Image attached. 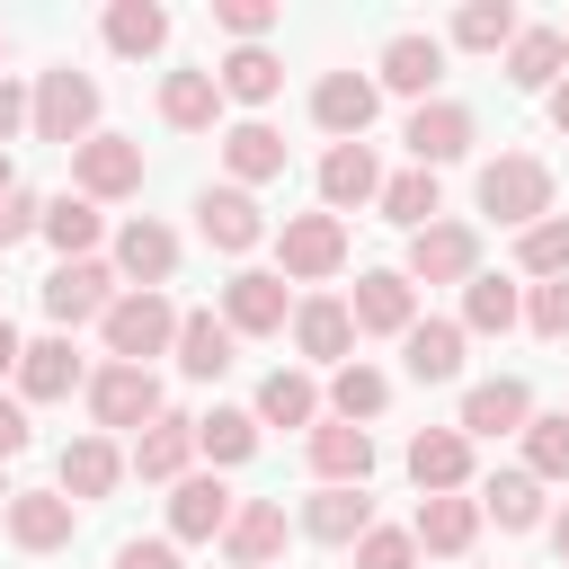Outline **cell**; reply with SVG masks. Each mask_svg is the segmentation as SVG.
Wrapping results in <instances>:
<instances>
[{
	"label": "cell",
	"mask_w": 569,
	"mask_h": 569,
	"mask_svg": "<svg viewBox=\"0 0 569 569\" xmlns=\"http://www.w3.org/2000/svg\"><path fill=\"white\" fill-rule=\"evenodd\" d=\"M27 124H36V142H62V151H80L89 133H98V80L89 71H44L36 80V98H27Z\"/></svg>",
	"instance_id": "1"
},
{
	"label": "cell",
	"mask_w": 569,
	"mask_h": 569,
	"mask_svg": "<svg viewBox=\"0 0 569 569\" xmlns=\"http://www.w3.org/2000/svg\"><path fill=\"white\" fill-rule=\"evenodd\" d=\"M480 213L507 222V231H533V222L551 213V169H542L533 151H498V160L480 169Z\"/></svg>",
	"instance_id": "2"
},
{
	"label": "cell",
	"mask_w": 569,
	"mask_h": 569,
	"mask_svg": "<svg viewBox=\"0 0 569 569\" xmlns=\"http://www.w3.org/2000/svg\"><path fill=\"white\" fill-rule=\"evenodd\" d=\"M98 329H107V356H116V365H151V356H169V347H178V302H169V293H133V284H124V293L107 302V320H98Z\"/></svg>",
	"instance_id": "3"
},
{
	"label": "cell",
	"mask_w": 569,
	"mask_h": 569,
	"mask_svg": "<svg viewBox=\"0 0 569 569\" xmlns=\"http://www.w3.org/2000/svg\"><path fill=\"white\" fill-rule=\"evenodd\" d=\"M160 409H169V400H160V373H151V365H98V373H89V418H98V427H133V436H142Z\"/></svg>",
	"instance_id": "4"
},
{
	"label": "cell",
	"mask_w": 569,
	"mask_h": 569,
	"mask_svg": "<svg viewBox=\"0 0 569 569\" xmlns=\"http://www.w3.org/2000/svg\"><path fill=\"white\" fill-rule=\"evenodd\" d=\"M276 258H284V276H293V284H320V276H338V267H347V222H338V213H284Z\"/></svg>",
	"instance_id": "5"
},
{
	"label": "cell",
	"mask_w": 569,
	"mask_h": 569,
	"mask_svg": "<svg viewBox=\"0 0 569 569\" xmlns=\"http://www.w3.org/2000/svg\"><path fill=\"white\" fill-rule=\"evenodd\" d=\"M409 284H471L480 276V231L471 222H427V231H409V267H400Z\"/></svg>",
	"instance_id": "6"
},
{
	"label": "cell",
	"mask_w": 569,
	"mask_h": 569,
	"mask_svg": "<svg viewBox=\"0 0 569 569\" xmlns=\"http://www.w3.org/2000/svg\"><path fill=\"white\" fill-rule=\"evenodd\" d=\"M107 302H116V267H107V258H62V267L44 276V311H53V329L107 320Z\"/></svg>",
	"instance_id": "7"
},
{
	"label": "cell",
	"mask_w": 569,
	"mask_h": 569,
	"mask_svg": "<svg viewBox=\"0 0 569 569\" xmlns=\"http://www.w3.org/2000/svg\"><path fill=\"white\" fill-rule=\"evenodd\" d=\"M293 320V302H284V276H267V267H240L231 284H222V329L231 338H276Z\"/></svg>",
	"instance_id": "8"
},
{
	"label": "cell",
	"mask_w": 569,
	"mask_h": 569,
	"mask_svg": "<svg viewBox=\"0 0 569 569\" xmlns=\"http://www.w3.org/2000/svg\"><path fill=\"white\" fill-rule=\"evenodd\" d=\"M347 320H356V338H409V320H418V284H409L400 267H373V276H356Z\"/></svg>",
	"instance_id": "9"
},
{
	"label": "cell",
	"mask_w": 569,
	"mask_h": 569,
	"mask_svg": "<svg viewBox=\"0 0 569 569\" xmlns=\"http://www.w3.org/2000/svg\"><path fill=\"white\" fill-rule=\"evenodd\" d=\"M71 178H80V196H89V204L133 196V187H142V142H124V133H89V142L71 151Z\"/></svg>",
	"instance_id": "10"
},
{
	"label": "cell",
	"mask_w": 569,
	"mask_h": 569,
	"mask_svg": "<svg viewBox=\"0 0 569 569\" xmlns=\"http://www.w3.org/2000/svg\"><path fill=\"white\" fill-rule=\"evenodd\" d=\"M196 231H204L222 258H249V249L267 240V213H258L249 187H204V196H196Z\"/></svg>",
	"instance_id": "11"
},
{
	"label": "cell",
	"mask_w": 569,
	"mask_h": 569,
	"mask_svg": "<svg viewBox=\"0 0 569 569\" xmlns=\"http://www.w3.org/2000/svg\"><path fill=\"white\" fill-rule=\"evenodd\" d=\"M116 276H133V293H160V284L178 276V231L151 222V213H133V222L116 231Z\"/></svg>",
	"instance_id": "12"
},
{
	"label": "cell",
	"mask_w": 569,
	"mask_h": 569,
	"mask_svg": "<svg viewBox=\"0 0 569 569\" xmlns=\"http://www.w3.org/2000/svg\"><path fill=\"white\" fill-rule=\"evenodd\" d=\"M9 542L18 551H62L71 542V525H80V507L62 498V489H9Z\"/></svg>",
	"instance_id": "13"
},
{
	"label": "cell",
	"mask_w": 569,
	"mask_h": 569,
	"mask_svg": "<svg viewBox=\"0 0 569 569\" xmlns=\"http://www.w3.org/2000/svg\"><path fill=\"white\" fill-rule=\"evenodd\" d=\"M311 471H320V489H365L373 480V436L347 427V418H320L311 427Z\"/></svg>",
	"instance_id": "14"
},
{
	"label": "cell",
	"mask_w": 569,
	"mask_h": 569,
	"mask_svg": "<svg viewBox=\"0 0 569 569\" xmlns=\"http://www.w3.org/2000/svg\"><path fill=\"white\" fill-rule=\"evenodd\" d=\"M409 480H418L427 498H453V489L471 480V436H462V427H418V436H409Z\"/></svg>",
	"instance_id": "15"
},
{
	"label": "cell",
	"mask_w": 569,
	"mask_h": 569,
	"mask_svg": "<svg viewBox=\"0 0 569 569\" xmlns=\"http://www.w3.org/2000/svg\"><path fill=\"white\" fill-rule=\"evenodd\" d=\"M231 507H240V498H231L213 471H187V480L169 489V533H178V542H222Z\"/></svg>",
	"instance_id": "16"
},
{
	"label": "cell",
	"mask_w": 569,
	"mask_h": 569,
	"mask_svg": "<svg viewBox=\"0 0 569 569\" xmlns=\"http://www.w3.org/2000/svg\"><path fill=\"white\" fill-rule=\"evenodd\" d=\"M373 107H382V89H373L365 71H329V80L311 89V116H320V133H338V142H365Z\"/></svg>",
	"instance_id": "17"
},
{
	"label": "cell",
	"mask_w": 569,
	"mask_h": 569,
	"mask_svg": "<svg viewBox=\"0 0 569 569\" xmlns=\"http://www.w3.org/2000/svg\"><path fill=\"white\" fill-rule=\"evenodd\" d=\"M400 142H409V160H418V169H445V160H462V151H471V107L427 98V107L409 116V133H400Z\"/></svg>",
	"instance_id": "18"
},
{
	"label": "cell",
	"mask_w": 569,
	"mask_h": 569,
	"mask_svg": "<svg viewBox=\"0 0 569 569\" xmlns=\"http://www.w3.org/2000/svg\"><path fill=\"white\" fill-rule=\"evenodd\" d=\"M525 418H533V391L516 382V373H498V382H471L462 391V436H525Z\"/></svg>",
	"instance_id": "19"
},
{
	"label": "cell",
	"mask_w": 569,
	"mask_h": 569,
	"mask_svg": "<svg viewBox=\"0 0 569 569\" xmlns=\"http://www.w3.org/2000/svg\"><path fill=\"white\" fill-rule=\"evenodd\" d=\"M436 80H445V44H436V36H418V27H409V36H391V44H382L373 89H400V98H418V107H427V89H436Z\"/></svg>",
	"instance_id": "20"
},
{
	"label": "cell",
	"mask_w": 569,
	"mask_h": 569,
	"mask_svg": "<svg viewBox=\"0 0 569 569\" xmlns=\"http://www.w3.org/2000/svg\"><path fill=\"white\" fill-rule=\"evenodd\" d=\"M187 462H196V418L160 409V418H151L142 436H133V471H142V480H169V489H178V480H187Z\"/></svg>",
	"instance_id": "21"
},
{
	"label": "cell",
	"mask_w": 569,
	"mask_h": 569,
	"mask_svg": "<svg viewBox=\"0 0 569 569\" xmlns=\"http://www.w3.org/2000/svg\"><path fill=\"white\" fill-rule=\"evenodd\" d=\"M53 480H62V498H71V507L107 498V489L124 480V453H116V436H71V445H62V471H53Z\"/></svg>",
	"instance_id": "22"
},
{
	"label": "cell",
	"mask_w": 569,
	"mask_h": 569,
	"mask_svg": "<svg viewBox=\"0 0 569 569\" xmlns=\"http://www.w3.org/2000/svg\"><path fill=\"white\" fill-rule=\"evenodd\" d=\"M471 533H480V498H418V525H409V542L418 551H436V560H462L471 551Z\"/></svg>",
	"instance_id": "23"
},
{
	"label": "cell",
	"mask_w": 569,
	"mask_h": 569,
	"mask_svg": "<svg viewBox=\"0 0 569 569\" xmlns=\"http://www.w3.org/2000/svg\"><path fill=\"white\" fill-rule=\"evenodd\" d=\"M293 347H302L311 365H347V347H356V320H347V302H338V293H311V302H293Z\"/></svg>",
	"instance_id": "24"
},
{
	"label": "cell",
	"mask_w": 569,
	"mask_h": 569,
	"mask_svg": "<svg viewBox=\"0 0 569 569\" xmlns=\"http://www.w3.org/2000/svg\"><path fill=\"white\" fill-rule=\"evenodd\" d=\"M222 551H231L240 569H276V551H284V507H276V498H249V507H231V525H222Z\"/></svg>",
	"instance_id": "25"
},
{
	"label": "cell",
	"mask_w": 569,
	"mask_h": 569,
	"mask_svg": "<svg viewBox=\"0 0 569 569\" xmlns=\"http://www.w3.org/2000/svg\"><path fill=\"white\" fill-rule=\"evenodd\" d=\"M373 196H382L373 151H365V142H329V160H320V204L347 213V204H373Z\"/></svg>",
	"instance_id": "26"
},
{
	"label": "cell",
	"mask_w": 569,
	"mask_h": 569,
	"mask_svg": "<svg viewBox=\"0 0 569 569\" xmlns=\"http://www.w3.org/2000/svg\"><path fill=\"white\" fill-rule=\"evenodd\" d=\"M213 89H222V98H240V107H267V98L284 89V62H276L267 44H231V53L213 62Z\"/></svg>",
	"instance_id": "27"
},
{
	"label": "cell",
	"mask_w": 569,
	"mask_h": 569,
	"mask_svg": "<svg viewBox=\"0 0 569 569\" xmlns=\"http://www.w3.org/2000/svg\"><path fill=\"white\" fill-rule=\"evenodd\" d=\"M222 169H231V187H258V178H284V133L276 124H231L222 133Z\"/></svg>",
	"instance_id": "28"
},
{
	"label": "cell",
	"mask_w": 569,
	"mask_h": 569,
	"mask_svg": "<svg viewBox=\"0 0 569 569\" xmlns=\"http://www.w3.org/2000/svg\"><path fill=\"white\" fill-rule=\"evenodd\" d=\"M400 365H409L418 382H453V373H462V320H409Z\"/></svg>",
	"instance_id": "29"
},
{
	"label": "cell",
	"mask_w": 569,
	"mask_h": 569,
	"mask_svg": "<svg viewBox=\"0 0 569 569\" xmlns=\"http://www.w3.org/2000/svg\"><path fill=\"white\" fill-rule=\"evenodd\" d=\"M213 116H222L213 71H169V80H160V124H169V133H204Z\"/></svg>",
	"instance_id": "30"
},
{
	"label": "cell",
	"mask_w": 569,
	"mask_h": 569,
	"mask_svg": "<svg viewBox=\"0 0 569 569\" xmlns=\"http://www.w3.org/2000/svg\"><path fill=\"white\" fill-rule=\"evenodd\" d=\"M231 329L213 320V311H178V373H196V382H213V373H231Z\"/></svg>",
	"instance_id": "31"
},
{
	"label": "cell",
	"mask_w": 569,
	"mask_h": 569,
	"mask_svg": "<svg viewBox=\"0 0 569 569\" xmlns=\"http://www.w3.org/2000/svg\"><path fill=\"white\" fill-rule=\"evenodd\" d=\"M258 427H320V391H311V373H293V365H276L267 382H258V409H249Z\"/></svg>",
	"instance_id": "32"
},
{
	"label": "cell",
	"mask_w": 569,
	"mask_h": 569,
	"mask_svg": "<svg viewBox=\"0 0 569 569\" xmlns=\"http://www.w3.org/2000/svg\"><path fill=\"white\" fill-rule=\"evenodd\" d=\"M365 525H373V498L365 489H311L302 498V533L311 542H356Z\"/></svg>",
	"instance_id": "33"
},
{
	"label": "cell",
	"mask_w": 569,
	"mask_h": 569,
	"mask_svg": "<svg viewBox=\"0 0 569 569\" xmlns=\"http://www.w3.org/2000/svg\"><path fill=\"white\" fill-rule=\"evenodd\" d=\"M560 62H569V36L560 27H516V44H507V80L516 89H551Z\"/></svg>",
	"instance_id": "34"
},
{
	"label": "cell",
	"mask_w": 569,
	"mask_h": 569,
	"mask_svg": "<svg viewBox=\"0 0 569 569\" xmlns=\"http://www.w3.org/2000/svg\"><path fill=\"white\" fill-rule=\"evenodd\" d=\"M516 320H525V293H516L507 276H471V284H462V338H471V329H480V338H507Z\"/></svg>",
	"instance_id": "35"
},
{
	"label": "cell",
	"mask_w": 569,
	"mask_h": 569,
	"mask_svg": "<svg viewBox=\"0 0 569 569\" xmlns=\"http://www.w3.org/2000/svg\"><path fill=\"white\" fill-rule=\"evenodd\" d=\"M382 409H391V373H373L365 356H347V365H338V382H329V418L365 427V418H382Z\"/></svg>",
	"instance_id": "36"
},
{
	"label": "cell",
	"mask_w": 569,
	"mask_h": 569,
	"mask_svg": "<svg viewBox=\"0 0 569 569\" xmlns=\"http://www.w3.org/2000/svg\"><path fill=\"white\" fill-rule=\"evenodd\" d=\"M480 516H498L507 533H533L542 525V480L533 471H489L480 480Z\"/></svg>",
	"instance_id": "37"
},
{
	"label": "cell",
	"mask_w": 569,
	"mask_h": 569,
	"mask_svg": "<svg viewBox=\"0 0 569 569\" xmlns=\"http://www.w3.org/2000/svg\"><path fill=\"white\" fill-rule=\"evenodd\" d=\"M382 222H400V231H427L436 213H445V196H436V169H400V178H382Z\"/></svg>",
	"instance_id": "38"
},
{
	"label": "cell",
	"mask_w": 569,
	"mask_h": 569,
	"mask_svg": "<svg viewBox=\"0 0 569 569\" xmlns=\"http://www.w3.org/2000/svg\"><path fill=\"white\" fill-rule=\"evenodd\" d=\"M80 382V356H71V338H36L27 356H18V391L27 400H62Z\"/></svg>",
	"instance_id": "39"
},
{
	"label": "cell",
	"mask_w": 569,
	"mask_h": 569,
	"mask_svg": "<svg viewBox=\"0 0 569 569\" xmlns=\"http://www.w3.org/2000/svg\"><path fill=\"white\" fill-rule=\"evenodd\" d=\"M107 44L133 53V62L160 53V44H169V9H151V0H116V9H107Z\"/></svg>",
	"instance_id": "40"
},
{
	"label": "cell",
	"mask_w": 569,
	"mask_h": 569,
	"mask_svg": "<svg viewBox=\"0 0 569 569\" xmlns=\"http://www.w3.org/2000/svg\"><path fill=\"white\" fill-rule=\"evenodd\" d=\"M516 267H525L533 284H551V276H569V213H542L533 231H516Z\"/></svg>",
	"instance_id": "41"
},
{
	"label": "cell",
	"mask_w": 569,
	"mask_h": 569,
	"mask_svg": "<svg viewBox=\"0 0 569 569\" xmlns=\"http://www.w3.org/2000/svg\"><path fill=\"white\" fill-rule=\"evenodd\" d=\"M516 27H525V18H516L507 0H471V9L453 18V44H462V53H507Z\"/></svg>",
	"instance_id": "42"
},
{
	"label": "cell",
	"mask_w": 569,
	"mask_h": 569,
	"mask_svg": "<svg viewBox=\"0 0 569 569\" xmlns=\"http://www.w3.org/2000/svg\"><path fill=\"white\" fill-rule=\"evenodd\" d=\"M196 453L249 462V453H258V418H249V409H204V418H196Z\"/></svg>",
	"instance_id": "43"
},
{
	"label": "cell",
	"mask_w": 569,
	"mask_h": 569,
	"mask_svg": "<svg viewBox=\"0 0 569 569\" xmlns=\"http://www.w3.org/2000/svg\"><path fill=\"white\" fill-rule=\"evenodd\" d=\"M44 240H53L62 258H89V249H98V204H89V196H53V204H44Z\"/></svg>",
	"instance_id": "44"
},
{
	"label": "cell",
	"mask_w": 569,
	"mask_h": 569,
	"mask_svg": "<svg viewBox=\"0 0 569 569\" xmlns=\"http://www.w3.org/2000/svg\"><path fill=\"white\" fill-rule=\"evenodd\" d=\"M525 471L569 480V418H525Z\"/></svg>",
	"instance_id": "45"
},
{
	"label": "cell",
	"mask_w": 569,
	"mask_h": 569,
	"mask_svg": "<svg viewBox=\"0 0 569 569\" xmlns=\"http://www.w3.org/2000/svg\"><path fill=\"white\" fill-rule=\"evenodd\" d=\"M356 569H418V542L400 525H365L356 533Z\"/></svg>",
	"instance_id": "46"
},
{
	"label": "cell",
	"mask_w": 569,
	"mask_h": 569,
	"mask_svg": "<svg viewBox=\"0 0 569 569\" xmlns=\"http://www.w3.org/2000/svg\"><path fill=\"white\" fill-rule=\"evenodd\" d=\"M525 320H533V338H569V276L533 284V293H525Z\"/></svg>",
	"instance_id": "47"
},
{
	"label": "cell",
	"mask_w": 569,
	"mask_h": 569,
	"mask_svg": "<svg viewBox=\"0 0 569 569\" xmlns=\"http://www.w3.org/2000/svg\"><path fill=\"white\" fill-rule=\"evenodd\" d=\"M213 27H231L240 44H258L276 27V0H213Z\"/></svg>",
	"instance_id": "48"
},
{
	"label": "cell",
	"mask_w": 569,
	"mask_h": 569,
	"mask_svg": "<svg viewBox=\"0 0 569 569\" xmlns=\"http://www.w3.org/2000/svg\"><path fill=\"white\" fill-rule=\"evenodd\" d=\"M27 231H44V204H36V196H27V187H18V196H9V204H0V249H18V240H27Z\"/></svg>",
	"instance_id": "49"
},
{
	"label": "cell",
	"mask_w": 569,
	"mask_h": 569,
	"mask_svg": "<svg viewBox=\"0 0 569 569\" xmlns=\"http://www.w3.org/2000/svg\"><path fill=\"white\" fill-rule=\"evenodd\" d=\"M116 569H178V542H124Z\"/></svg>",
	"instance_id": "50"
},
{
	"label": "cell",
	"mask_w": 569,
	"mask_h": 569,
	"mask_svg": "<svg viewBox=\"0 0 569 569\" xmlns=\"http://www.w3.org/2000/svg\"><path fill=\"white\" fill-rule=\"evenodd\" d=\"M9 453H27V409H18V400H0V462H9Z\"/></svg>",
	"instance_id": "51"
},
{
	"label": "cell",
	"mask_w": 569,
	"mask_h": 569,
	"mask_svg": "<svg viewBox=\"0 0 569 569\" xmlns=\"http://www.w3.org/2000/svg\"><path fill=\"white\" fill-rule=\"evenodd\" d=\"M18 124H27V89H18V80H0V142H9Z\"/></svg>",
	"instance_id": "52"
},
{
	"label": "cell",
	"mask_w": 569,
	"mask_h": 569,
	"mask_svg": "<svg viewBox=\"0 0 569 569\" xmlns=\"http://www.w3.org/2000/svg\"><path fill=\"white\" fill-rule=\"evenodd\" d=\"M18 356H27V338H18L9 320H0V373H18Z\"/></svg>",
	"instance_id": "53"
},
{
	"label": "cell",
	"mask_w": 569,
	"mask_h": 569,
	"mask_svg": "<svg viewBox=\"0 0 569 569\" xmlns=\"http://www.w3.org/2000/svg\"><path fill=\"white\" fill-rule=\"evenodd\" d=\"M551 124H560V133H569V71H560V80H551Z\"/></svg>",
	"instance_id": "54"
},
{
	"label": "cell",
	"mask_w": 569,
	"mask_h": 569,
	"mask_svg": "<svg viewBox=\"0 0 569 569\" xmlns=\"http://www.w3.org/2000/svg\"><path fill=\"white\" fill-rule=\"evenodd\" d=\"M551 551H560V560H569V507H560V516H551Z\"/></svg>",
	"instance_id": "55"
},
{
	"label": "cell",
	"mask_w": 569,
	"mask_h": 569,
	"mask_svg": "<svg viewBox=\"0 0 569 569\" xmlns=\"http://www.w3.org/2000/svg\"><path fill=\"white\" fill-rule=\"evenodd\" d=\"M9 196H18V169H9V151H0V204H9Z\"/></svg>",
	"instance_id": "56"
},
{
	"label": "cell",
	"mask_w": 569,
	"mask_h": 569,
	"mask_svg": "<svg viewBox=\"0 0 569 569\" xmlns=\"http://www.w3.org/2000/svg\"><path fill=\"white\" fill-rule=\"evenodd\" d=\"M0 507H9V480H0Z\"/></svg>",
	"instance_id": "57"
},
{
	"label": "cell",
	"mask_w": 569,
	"mask_h": 569,
	"mask_svg": "<svg viewBox=\"0 0 569 569\" xmlns=\"http://www.w3.org/2000/svg\"><path fill=\"white\" fill-rule=\"evenodd\" d=\"M0 62H9V36H0Z\"/></svg>",
	"instance_id": "58"
}]
</instances>
